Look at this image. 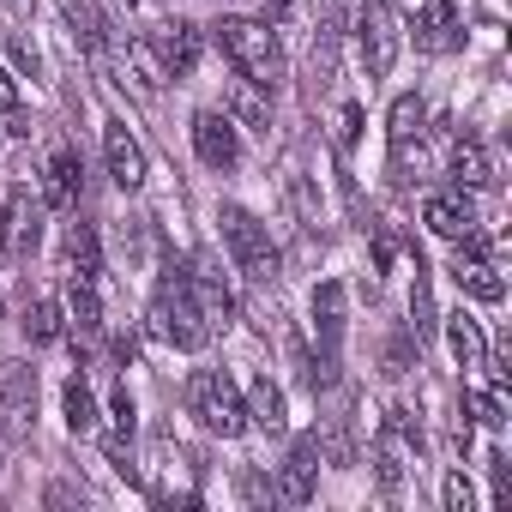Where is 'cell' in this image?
I'll list each match as a JSON object with an SVG mask.
<instances>
[{
	"mask_svg": "<svg viewBox=\"0 0 512 512\" xmlns=\"http://www.w3.org/2000/svg\"><path fill=\"white\" fill-rule=\"evenodd\" d=\"M217 49L241 67V79L266 85V91L284 85V49H278V37H272L266 25H253V19H223V25H217Z\"/></svg>",
	"mask_w": 512,
	"mask_h": 512,
	"instance_id": "1",
	"label": "cell"
},
{
	"mask_svg": "<svg viewBox=\"0 0 512 512\" xmlns=\"http://www.w3.org/2000/svg\"><path fill=\"white\" fill-rule=\"evenodd\" d=\"M151 338H169L175 350H199L205 338H211V326H205V314H199V302H193V290H187V278L169 266V278H163V290L151 296Z\"/></svg>",
	"mask_w": 512,
	"mask_h": 512,
	"instance_id": "2",
	"label": "cell"
},
{
	"mask_svg": "<svg viewBox=\"0 0 512 512\" xmlns=\"http://www.w3.org/2000/svg\"><path fill=\"white\" fill-rule=\"evenodd\" d=\"M187 410H193L211 434H223V440L247 434V398H241V386H235L223 368H199V374L187 380Z\"/></svg>",
	"mask_w": 512,
	"mask_h": 512,
	"instance_id": "3",
	"label": "cell"
},
{
	"mask_svg": "<svg viewBox=\"0 0 512 512\" xmlns=\"http://www.w3.org/2000/svg\"><path fill=\"white\" fill-rule=\"evenodd\" d=\"M223 241H229V253H235V266L253 278V284H272L278 278V247H272V235H266V223L253 217V211H241V205H223Z\"/></svg>",
	"mask_w": 512,
	"mask_h": 512,
	"instance_id": "4",
	"label": "cell"
},
{
	"mask_svg": "<svg viewBox=\"0 0 512 512\" xmlns=\"http://www.w3.org/2000/svg\"><path fill=\"white\" fill-rule=\"evenodd\" d=\"M356 43H362V67L374 79H386L392 61H398V19H392L386 0H368V7L356 13Z\"/></svg>",
	"mask_w": 512,
	"mask_h": 512,
	"instance_id": "5",
	"label": "cell"
},
{
	"mask_svg": "<svg viewBox=\"0 0 512 512\" xmlns=\"http://www.w3.org/2000/svg\"><path fill=\"white\" fill-rule=\"evenodd\" d=\"M43 199L31 193V187H13L7 193V211H0V247L13 253V260H25V253L43 241Z\"/></svg>",
	"mask_w": 512,
	"mask_h": 512,
	"instance_id": "6",
	"label": "cell"
},
{
	"mask_svg": "<svg viewBox=\"0 0 512 512\" xmlns=\"http://www.w3.org/2000/svg\"><path fill=\"white\" fill-rule=\"evenodd\" d=\"M31 422H37V368L0 362V428L31 434Z\"/></svg>",
	"mask_w": 512,
	"mask_h": 512,
	"instance_id": "7",
	"label": "cell"
},
{
	"mask_svg": "<svg viewBox=\"0 0 512 512\" xmlns=\"http://www.w3.org/2000/svg\"><path fill=\"white\" fill-rule=\"evenodd\" d=\"M193 151H199L205 169H235V163H241V133H235V121L217 115V109H199V115H193Z\"/></svg>",
	"mask_w": 512,
	"mask_h": 512,
	"instance_id": "8",
	"label": "cell"
},
{
	"mask_svg": "<svg viewBox=\"0 0 512 512\" xmlns=\"http://www.w3.org/2000/svg\"><path fill=\"white\" fill-rule=\"evenodd\" d=\"M422 223H428L440 241H470V235L482 229V217H476V205H470V193H464V187H452V193H428Z\"/></svg>",
	"mask_w": 512,
	"mask_h": 512,
	"instance_id": "9",
	"label": "cell"
},
{
	"mask_svg": "<svg viewBox=\"0 0 512 512\" xmlns=\"http://www.w3.org/2000/svg\"><path fill=\"white\" fill-rule=\"evenodd\" d=\"M404 7H410V19H416V43H422L428 55H446V49L464 43L452 0H404Z\"/></svg>",
	"mask_w": 512,
	"mask_h": 512,
	"instance_id": "10",
	"label": "cell"
},
{
	"mask_svg": "<svg viewBox=\"0 0 512 512\" xmlns=\"http://www.w3.org/2000/svg\"><path fill=\"white\" fill-rule=\"evenodd\" d=\"M314 470H320V434H302V440L290 446V464H284L272 500H284V506H308V500H314Z\"/></svg>",
	"mask_w": 512,
	"mask_h": 512,
	"instance_id": "11",
	"label": "cell"
},
{
	"mask_svg": "<svg viewBox=\"0 0 512 512\" xmlns=\"http://www.w3.org/2000/svg\"><path fill=\"white\" fill-rule=\"evenodd\" d=\"M103 151H109L115 187H121V193H139V187H145V151H139V139L127 133V121H109V127H103Z\"/></svg>",
	"mask_w": 512,
	"mask_h": 512,
	"instance_id": "12",
	"label": "cell"
},
{
	"mask_svg": "<svg viewBox=\"0 0 512 512\" xmlns=\"http://www.w3.org/2000/svg\"><path fill=\"white\" fill-rule=\"evenodd\" d=\"M229 121L266 139V133H272V97H266V85H253V79H229Z\"/></svg>",
	"mask_w": 512,
	"mask_h": 512,
	"instance_id": "13",
	"label": "cell"
},
{
	"mask_svg": "<svg viewBox=\"0 0 512 512\" xmlns=\"http://www.w3.org/2000/svg\"><path fill=\"white\" fill-rule=\"evenodd\" d=\"M157 55H163V67H169V79H187V73L199 67V25L169 19V25L157 31Z\"/></svg>",
	"mask_w": 512,
	"mask_h": 512,
	"instance_id": "14",
	"label": "cell"
},
{
	"mask_svg": "<svg viewBox=\"0 0 512 512\" xmlns=\"http://www.w3.org/2000/svg\"><path fill=\"white\" fill-rule=\"evenodd\" d=\"M79 151H55L49 169H43V205L49 211H73L79 205Z\"/></svg>",
	"mask_w": 512,
	"mask_h": 512,
	"instance_id": "15",
	"label": "cell"
},
{
	"mask_svg": "<svg viewBox=\"0 0 512 512\" xmlns=\"http://www.w3.org/2000/svg\"><path fill=\"white\" fill-rule=\"evenodd\" d=\"M452 278H458V290L476 296V302H506V278L482 260V253H458V260H452Z\"/></svg>",
	"mask_w": 512,
	"mask_h": 512,
	"instance_id": "16",
	"label": "cell"
},
{
	"mask_svg": "<svg viewBox=\"0 0 512 512\" xmlns=\"http://www.w3.org/2000/svg\"><path fill=\"white\" fill-rule=\"evenodd\" d=\"M133 398H127V386L109 398V458H115V470L121 476H133Z\"/></svg>",
	"mask_w": 512,
	"mask_h": 512,
	"instance_id": "17",
	"label": "cell"
},
{
	"mask_svg": "<svg viewBox=\"0 0 512 512\" xmlns=\"http://www.w3.org/2000/svg\"><path fill=\"white\" fill-rule=\"evenodd\" d=\"M452 187H464V193L494 187V163H488V151H482L476 139H458V145H452Z\"/></svg>",
	"mask_w": 512,
	"mask_h": 512,
	"instance_id": "18",
	"label": "cell"
},
{
	"mask_svg": "<svg viewBox=\"0 0 512 512\" xmlns=\"http://www.w3.org/2000/svg\"><path fill=\"white\" fill-rule=\"evenodd\" d=\"M67 272L73 278H91L103 272V247H97V229L91 223H67Z\"/></svg>",
	"mask_w": 512,
	"mask_h": 512,
	"instance_id": "19",
	"label": "cell"
},
{
	"mask_svg": "<svg viewBox=\"0 0 512 512\" xmlns=\"http://www.w3.org/2000/svg\"><path fill=\"white\" fill-rule=\"evenodd\" d=\"M446 344H452V356H458V368H482L488 362V344H482V326L458 308L452 320H446Z\"/></svg>",
	"mask_w": 512,
	"mask_h": 512,
	"instance_id": "20",
	"label": "cell"
},
{
	"mask_svg": "<svg viewBox=\"0 0 512 512\" xmlns=\"http://www.w3.org/2000/svg\"><path fill=\"white\" fill-rule=\"evenodd\" d=\"M187 290H193V302H199V314H205V326H211V332H217V326H229L235 302H229V290H223L211 272H193V278H187Z\"/></svg>",
	"mask_w": 512,
	"mask_h": 512,
	"instance_id": "21",
	"label": "cell"
},
{
	"mask_svg": "<svg viewBox=\"0 0 512 512\" xmlns=\"http://www.w3.org/2000/svg\"><path fill=\"white\" fill-rule=\"evenodd\" d=\"M314 326H320V344L338 350V338H344V284H320L314 290Z\"/></svg>",
	"mask_w": 512,
	"mask_h": 512,
	"instance_id": "22",
	"label": "cell"
},
{
	"mask_svg": "<svg viewBox=\"0 0 512 512\" xmlns=\"http://www.w3.org/2000/svg\"><path fill=\"white\" fill-rule=\"evenodd\" d=\"M67 25H73V37H79L85 55H103L109 49V19L97 7H85V0H67Z\"/></svg>",
	"mask_w": 512,
	"mask_h": 512,
	"instance_id": "23",
	"label": "cell"
},
{
	"mask_svg": "<svg viewBox=\"0 0 512 512\" xmlns=\"http://www.w3.org/2000/svg\"><path fill=\"white\" fill-rule=\"evenodd\" d=\"M247 422L266 428V434H284V392H278L272 380H253V392H247Z\"/></svg>",
	"mask_w": 512,
	"mask_h": 512,
	"instance_id": "24",
	"label": "cell"
},
{
	"mask_svg": "<svg viewBox=\"0 0 512 512\" xmlns=\"http://www.w3.org/2000/svg\"><path fill=\"white\" fill-rule=\"evenodd\" d=\"M67 314H73V326H79L85 338L103 332V308H97V284H91V278H73V284H67Z\"/></svg>",
	"mask_w": 512,
	"mask_h": 512,
	"instance_id": "25",
	"label": "cell"
},
{
	"mask_svg": "<svg viewBox=\"0 0 512 512\" xmlns=\"http://www.w3.org/2000/svg\"><path fill=\"white\" fill-rule=\"evenodd\" d=\"M422 121H428L422 97H416V91H404V97L392 103V127H386V133H392V151H404V145H410V139L422 133Z\"/></svg>",
	"mask_w": 512,
	"mask_h": 512,
	"instance_id": "26",
	"label": "cell"
},
{
	"mask_svg": "<svg viewBox=\"0 0 512 512\" xmlns=\"http://www.w3.org/2000/svg\"><path fill=\"white\" fill-rule=\"evenodd\" d=\"M61 404H67V428H73V434H91V428H97V398H91L85 374H73V380H67Z\"/></svg>",
	"mask_w": 512,
	"mask_h": 512,
	"instance_id": "27",
	"label": "cell"
},
{
	"mask_svg": "<svg viewBox=\"0 0 512 512\" xmlns=\"http://www.w3.org/2000/svg\"><path fill=\"white\" fill-rule=\"evenodd\" d=\"M127 61H133V73H139V85H145V91L169 85V67H163V55H157V43H151V37H133V43H127Z\"/></svg>",
	"mask_w": 512,
	"mask_h": 512,
	"instance_id": "28",
	"label": "cell"
},
{
	"mask_svg": "<svg viewBox=\"0 0 512 512\" xmlns=\"http://www.w3.org/2000/svg\"><path fill=\"white\" fill-rule=\"evenodd\" d=\"M25 338L31 344H55L61 338V308L55 302H31L25 308Z\"/></svg>",
	"mask_w": 512,
	"mask_h": 512,
	"instance_id": "29",
	"label": "cell"
},
{
	"mask_svg": "<svg viewBox=\"0 0 512 512\" xmlns=\"http://www.w3.org/2000/svg\"><path fill=\"white\" fill-rule=\"evenodd\" d=\"M464 404H470V416H476L482 428H506V398H500V386H494V392H470Z\"/></svg>",
	"mask_w": 512,
	"mask_h": 512,
	"instance_id": "30",
	"label": "cell"
},
{
	"mask_svg": "<svg viewBox=\"0 0 512 512\" xmlns=\"http://www.w3.org/2000/svg\"><path fill=\"white\" fill-rule=\"evenodd\" d=\"M470 506H476V494H470L464 470H452V476H446V512H470Z\"/></svg>",
	"mask_w": 512,
	"mask_h": 512,
	"instance_id": "31",
	"label": "cell"
},
{
	"mask_svg": "<svg viewBox=\"0 0 512 512\" xmlns=\"http://www.w3.org/2000/svg\"><path fill=\"white\" fill-rule=\"evenodd\" d=\"M7 55H13V67H19V73H37V49H31L25 37H13V43H7Z\"/></svg>",
	"mask_w": 512,
	"mask_h": 512,
	"instance_id": "32",
	"label": "cell"
},
{
	"mask_svg": "<svg viewBox=\"0 0 512 512\" xmlns=\"http://www.w3.org/2000/svg\"><path fill=\"white\" fill-rule=\"evenodd\" d=\"M356 139H362V109H356V103H350V109H344V127H338V145H344V151H350V145H356Z\"/></svg>",
	"mask_w": 512,
	"mask_h": 512,
	"instance_id": "33",
	"label": "cell"
},
{
	"mask_svg": "<svg viewBox=\"0 0 512 512\" xmlns=\"http://www.w3.org/2000/svg\"><path fill=\"white\" fill-rule=\"evenodd\" d=\"M0 109H19V85L7 73H0Z\"/></svg>",
	"mask_w": 512,
	"mask_h": 512,
	"instance_id": "34",
	"label": "cell"
},
{
	"mask_svg": "<svg viewBox=\"0 0 512 512\" xmlns=\"http://www.w3.org/2000/svg\"><path fill=\"white\" fill-rule=\"evenodd\" d=\"M0 7H7V13H31V7H37V0H0Z\"/></svg>",
	"mask_w": 512,
	"mask_h": 512,
	"instance_id": "35",
	"label": "cell"
},
{
	"mask_svg": "<svg viewBox=\"0 0 512 512\" xmlns=\"http://www.w3.org/2000/svg\"><path fill=\"white\" fill-rule=\"evenodd\" d=\"M127 7H133V0H127Z\"/></svg>",
	"mask_w": 512,
	"mask_h": 512,
	"instance_id": "36",
	"label": "cell"
}]
</instances>
